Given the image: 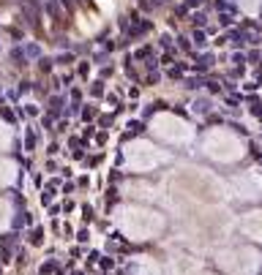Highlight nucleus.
Wrapping results in <instances>:
<instances>
[{"instance_id": "39448f33", "label": "nucleus", "mask_w": 262, "mask_h": 275, "mask_svg": "<svg viewBox=\"0 0 262 275\" xmlns=\"http://www.w3.org/2000/svg\"><path fill=\"white\" fill-rule=\"evenodd\" d=\"M194 25H197V28H202V25H205V14H194Z\"/></svg>"}, {"instance_id": "20e7f679", "label": "nucleus", "mask_w": 262, "mask_h": 275, "mask_svg": "<svg viewBox=\"0 0 262 275\" xmlns=\"http://www.w3.org/2000/svg\"><path fill=\"white\" fill-rule=\"evenodd\" d=\"M28 55H30V58H38V55H41V49L36 47V44H28Z\"/></svg>"}, {"instance_id": "f03ea898", "label": "nucleus", "mask_w": 262, "mask_h": 275, "mask_svg": "<svg viewBox=\"0 0 262 275\" xmlns=\"http://www.w3.org/2000/svg\"><path fill=\"white\" fill-rule=\"evenodd\" d=\"M216 8H219L222 14H235V6H229L227 0H216Z\"/></svg>"}, {"instance_id": "6e6552de", "label": "nucleus", "mask_w": 262, "mask_h": 275, "mask_svg": "<svg viewBox=\"0 0 262 275\" xmlns=\"http://www.w3.org/2000/svg\"><path fill=\"white\" fill-rule=\"evenodd\" d=\"M49 65H52V60H47V58H41V71H49Z\"/></svg>"}, {"instance_id": "423d86ee", "label": "nucleus", "mask_w": 262, "mask_h": 275, "mask_svg": "<svg viewBox=\"0 0 262 275\" xmlns=\"http://www.w3.org/2000/svg\"><path fill=\"white\" fill-rule=\"evenodd\" d=\"M14 60H17V65H25V55L19 49H14Z\"/></svg>"}, {"instance_id": "0eeeda50", "label": "nucleus", "mask_w": 262, "mask_h": 275, "mask_svg": "<svg viewBox=\"0 0 262 275\" xmlns=\"http://www.w3.org/2000/svg\"><path fill=\"white\" fill-rule=\"evenodd\" d=\"M197 6H202V0H186V8H197Z\"/></svg>"}, {"instance_id": "1a4fd4ad", "label": "nucleus", "mask_w": 262, "mask_h": 275, "mask_svg": "<svg viewBox=\"0 0 262 275\" xmlns=\"http://www.w3.org/2000/svg\"><path fill=\"white\" fill-rule=\"evenodd\" d=\"M178 41H181V49H191V44H188L186 35H183V38H178Z\"/></svg>"}, {"instance_id": "f257e3e1", "label": "nucleus", "mask_w": 262, "mask_h": 275, "mask_svg": "<svg viewBox=\"0 0 262 275\" xmlns=\"http://www.w3.org/2000/svg\"><path fill=\"white\" fill-rule=\"evenodd\" d=\"M210 65H213V55H210V52H208V55H202V58L197 60V71H208Z\"/></svg>"}, {"instance_id": "9d476101", "label": "nucleus", "mask_w": 262, "mask_h": 275, "mask_svg": "<svg viewBox=\"0 0 262 275\" xmlns=\"http://www.w3.org/2000/svg\"><path fill=\"white\" fill-rule=\"evenodd\" d=\"M161 47H167V49L172 47V41H169V35H161Z\"/></svg>"}, {"instance_id": "7ed1b4c3", "label": "nucleus", "mask_w": 262, "mask_h": 275, "mask_svg": "<svg viewBox=\"0 0 262 275\" xmlns=\"http://www.w3.org/2000/svg\"><path fill=\"white\" fill-rule=\"evenodd\" d=\"M194 41H197V47H205V33L202 30H194Z\"/></svg>"}]
</instances>
